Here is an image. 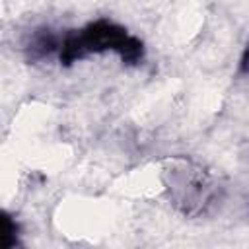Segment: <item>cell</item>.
<instances>
[{"label": "cell", "mask_w": 249, "mask_h": 249, "mask_svg": "<svg viewBox=\"0 0 249 249\" xmlns=\"http://www.w3.org/2000/svg\"><path fill=\"white\" fill-rule=\"evenodd\" d=\"M105 53L115 54L124 66H140L146 58L144 41L132 35L124 25L107 18H97L78 29L64 31L56 58L60 66L68 68L80 60Z\"/></svg>", "instance_id": "cell-1"}, {"label": "cell", "mask_w": 249, "mask_h": 249, "mask_svg": "<svg viewBox=\"0 0 249 249\" xmlns=\"http://www.w3.org/2000/svg\"><path fill=\"white\" fill-rule=\"evenodd\" d=\"M161 179L167 200L187 218H200L222 200V187L210 171L189 158L169 160Z\"/></svg>", "instance_id": "cell-2"}, {"label": "cell", "mask_w": 249, "mask_h": 249, "mask_svg": "<svg viewBox=\"0 0 249 249\" xmlns=\"http://www.w3.org/2000/svg\"><path fill=\"white\" fill-rule=\"evenodd\" d=\"M60 39H62V33L60 31H54L49 25L33 27L27 33V37L23 39V45H21L25 60L31 62V64H35V62H43L47 58L58 56Z\"/></svg>", "instance_id": "cell-3"}, {"label": "cell", "mask_w": 249, "mask_h": 249, "mask_svg": "<svg viewBox=\"0 0 249 249\" xmlns=\"http://www.w3.org/2000/svg\"><path fill=\"white\" fill-rule=\"evenodd\" d=\"M21 245V226L10 212H2L0 218V247L2 249H16Z\"/></svg>", "instance_id": "cell-4"}, {"label": "cell", "mask_w": 249, "mask_h": 249, "mask_svg": "<svg viewBox=\"0 0 249 249\" xmlns=\"http://www.w3.org/2000/svg\"><path fill=\"white\" fill-rule=\"evenodd\" d=\"M237 76L239 78H249V41L245 43V47L241 51V56H239V62H237Z\"/></svg>", "instance_id": "cell-5"}, {"label": "cell", "mask_w": 249, "mask_h": 249, "mask_svg": "<svg viewBox=\"0 0 249 249\" xmlns=\"http://www.w3.org/2000/svg\"><path fill=\"white\" fill-rule=\"evenodd\" d=\"M247 212H249V198H247Z\"/></svg>", "instance_id": "cell-6"}]
</instances>
